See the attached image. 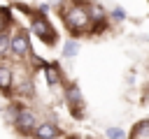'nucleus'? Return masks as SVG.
<instances>
[{
    "mask_svg": "<svg viewBox=\"0 0 149 139\" xmlns=\"http://www.w3.org/2000/svg\"><path fill=\"white\" fill-rule=\"evenodd\" d=\"M16 127L21 130V132H35L37 130V116L33 114V111H19V116H16Z\"/></svg>",
    "mask_w": 149,
    "mask_h": 139,
    "instance_id": "obj_1",
    "label": "nucleus"
},
{
    "mask_svg": "<svg viewBox=\"0 0 149 139\" xmlns=\"http://www.w3.org/2000/svg\"><path fill=\"white\" fill-rule=\"evenodd\" d=\"M65 21H68L70 28H84V25H88V14H86L81 7H72V9L65 14Z\"/></svg>",
    "mask_w": 149,
    "mask_h": 139,
    "instance_id": "obj_2",
    "label": "nucleus"
},
{
    "mask_svg": "<svg viewBox=\"0 0 149 139\" xmlns=\"http://www.w3.org/2000/svg\"><path fill=\"white\" fill-rule=\"evenodd\" d=\"M33 32H35L40 39H44L47 44H51V39H54V30H51V25H49L44 19H35V21H33Z\"/></svg>",
    "mask_w": 149,
    "mask_h": 139,
    "instance_id": "obj_3",
    "label": "nucleus"
},
{
    "mask_svg": "<svg viewBox=\"0 0 149 139\" xmlns=\"http://www.w3.org/2000/svg\"><path fill=\"white\" fill-rule=\"evenodd\" d=\"M68 102H70V109L74 111V114H81V93H79V88L77 86H70L68 88Z\"/></svg>",
    "mask_w": 149,
    "mask_h": 139,
    "instance_id": "obj_4",
    "label": "nucleus"
},
{
    "mask_svg": "<svg viewBox=\"0 0 149 139\" xmlns=\"http://www.w3.org/2000/svg\"><path fill=\"white\" fill-rule=\"evenodd\" d=\"M35 137L37 139H54V137H58V127L54 123H42V125H37Z\"/></svg>",
    "mask_w": 149,
    "mask_h": 139,
    "instance_id": "obj_5",
    "label": "nucleus"
},
{
    "mask_svg": "<svg viewBox=\"0 0 149 139\" xmlns=\"http://www.w3.org/2000/svg\"><path fill=\"white\" fill-rule=\"evenodd\" d=\"M16 56H23L26 51H28V37L23 35V32H19V35H14L12 37V46H9Z\"/></svg>",
    "mask_w": 149,
    "mask_h": 139,
    "instance_id": "obj_6",
    "label": "nucleus"
},
{
    "mask_svg": "<svg viewBox=\"0 0 149 139\" xmlns=\"http://www.w3.org/2000/svg\"><path fill=\"white\" fill-rule=\"evenodd\" d=\"M9 86H12V72L9 67L0 65V90H9Z\"/></svg>",
    "mask_w": 149,
    "mask_h": 139,
    "instance_id": "obj_7",
    "label": "nucleus"
},
{
    "mask_svg": "<svg viewBox=\"0 0 149 139\" xmlns=\"http://www.w3.org/2000/svg\"><path fill=\"white\" fill-rule=\"evenodd\" d=\"M44 74H47V83H49V86H56V83L61 81V79H58V70H56L54 65H47V67H44Z\"/></svg>",
    "mask_w": 149,
    "mask_h": 139,
    "instance_id": "obj_8",
    "label": "nucleus"
},
{
    "mask_svg": "<svg viewBox=\"0 0 149 139\" xmlns=\"http://www.w3.org/2000/svg\"><path fill=\"white\" fill-rule=\"evenodd\" d=\"M77 51H79V44H77V42H68V44L63 46V56H65V58L77 56Z\"/></svg>",
    "mask_w": 149,
    "mask_h": 139,
    "instance_id": "obj_9",
    "label": "nucleus"
},
{
    "mask_svg": "<svg viewBox=\"0 0 149 139\" xmlns=\"http://www.w3.org/2000/svg\"><path fill=\"white\" fill-rule=\"evenodd\" d=\"M107 137H109V139H126V132H123L121 127H109V130H107Z\"/></svg>",
    "mask_w": 149,
    "mask_h": 139,
    "instance_id": "obj_10",
    "label": "nucleus"
},
{
    "mask_svg": "<svg viewBox=\"0 0 149 139\" xmlns=\"http://www.w3.org/2000/svg\"><path fill=\"white\" fill-rule=\"evenodd\" d=\"M9 46H12V39H7V35H2V32H0V53H5Z\"/></svg>",
    "mask_w": 149,
    "mask_h": 139,
    "instance_id": "obj_11",
    "label": "nucleus"
},
{
    "mask_svg": "<svg viewBox=\"0 0 149 139\" xmlns=\"http://www.w3.org/2000/svg\"><path fill=\"white\" fill-rule=\"evenodd\" d=\"M93 16H95V19H100V16H102V9H100V7H98V5H95V7H93Z\"/></svg>",
    "mask_w": 149,
    "mask_h": 139,
    "instance_id": "obj_12",
    "label": "nucleus"
},
{
    "mask_svg": "<svg viewBox=\"0 0 149 139\" xmlns=\"http://www.w3.org/2000/svg\"><path fill=\"white\" fill-rule=\"evenodd\" d=\"M123 16H126V14H123V9H119V7H116V9H114V19H123Z\"/></svg>",
    "mask_w": 149,
    "mask_h": 139,
    "instance_id": "obj_13",
    "label": "nucleus"
}]
</instances>
